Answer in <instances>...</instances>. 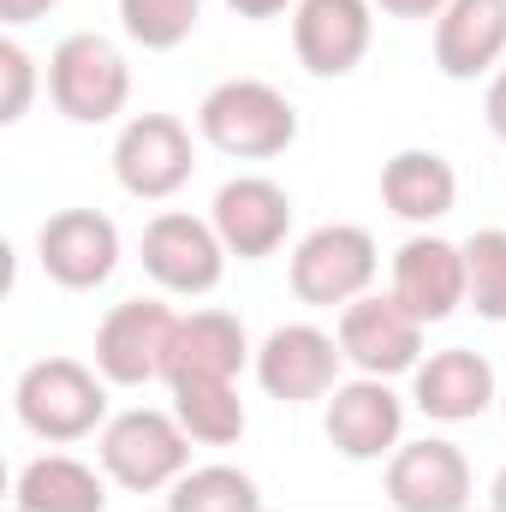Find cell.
<instances>
[{
  "label": "cell",
  "instance_id": "cell-14",
  "mask_svg": "<svg viewBox=\"0 0 506 512\" xmlns=\"http://www.w3.org/2000/svg\"><path fill=\"white\" fill-rule=\"evenodd\" d=\"M239 364H245V328H239L233 316H221V310H197V316H185V322L173 328L161 376H167L173 387H185V382H233Z\"/></svg>",
  "mask_w": 506,
  "mask_h": 512
},
{
  "label": "cell",
  "instance_id": "cell-28",
  "mask_svg": "<svg viewBox=\"0 0 506 512\" xmlns=\"http://www.w3.org/2000/svg\"><path fill=\"white\" fill-rule=\"evenodd\" d=\"M54 0H0V18H12V24H30V18H42Z\"/></svg>",
  "mask_w": 506,
  "mask_h": 512
},
{
  "label": "cell",
  "instance_id": "cell-31",
  "mask_svg": "<svg viewBox=\"0 0 506 512\" xmlns=\"http://www.w3.org/2000/svg\"><path fill=\"white\" fill-rule=\"evenodd\" d=\"M495 507L506 512V471H501V483H495Z\"/></svg>",
  "mask_w": 506,
  "mask_h": 512
},
{
  "label": "cell",
  "instance_id": "cell-16",
  "mask_svg": "<svg viewBox=\"0 0 506 512\" xmlns=\"http://www.w3.org/2000/svg\"><path fill=\"white\" fill-rule=\"evenodd\" d=\"M334 370H340V352H334V340L316 334V328H280V334L262 346V364H256L262 387H268L274 399H286V405L328 393V387H334Z\"/></svg>",
  "mask_w": 506,
  "mask_h": 512
},
{
  "label": "cell",
  "instance_id": "cell-4",
  "mask_svg": "<svg viewBox=\"0 0 506 512\" xmlns=\"http://www.w3.org/2000/svg\"><path fill=\"white\" fill-rule=\"evenodd\" d=\"M376 274V245L364 227H322L292 256V292L304 304H346L370 286Z\"/></svg>",
  "mask_w": 506,
  "mask_h": 512
},
{
  "label": "cell",
  "instance_id": "cell-25",
  "mask_svg": "<svg viewBox=\"0 0 506 512\" xmlns=\"http://www.w3.org/2000/svg\"><path fill=\"white\" fill-rule=\"evenodd\" d=\"M465 280H471L477 316L506 322V233H477L465 245Z\"/></svg>",
  "mask_w": 506,
  "mask_h": 512
},
{
  "label": "cell",
  "instance_id": "cell-30",
  "mask_svg": "<svg viewBox=\"0 0 506 512\" xmlns=\"http://www.w3.org/2000/svg\"><path fill=\"white\" fill-rule=\"evenodd\" d=\"M233 12H245V18H274V12H286V0H227Z\"/></svg>",
  "mask_w": 506,
  "mask_h": 512
},
{
  "label": "cell",
  "instance_id": "cell-26",
  "mask_svg": "<svg viewBox=\"0 0 506 512\" xmlns=\"http://www.w3.org/2000/svg\"><path fill=\"white\" fill-rule=\"evenodd\" d=\"M30 108V54L18 42H0V120H18Z\"/></svg>",
  "mask_w": 506,
  "mask_h": 512
},
{
  "label": "cell",
  "instance_id": "cell-23",
  "mask_svg": "<svg viewBox=\"0 0 506 512\" xmlns=\"http://www.w3.org/2000/svg\"><path fill=\"white\" fill-rule=\"evenodd\" d=\"M167 507L173 512H251L256 489H251V477L215 465V471H191V477L167 495Z\"/></svg>",
  "mask_w": 506,
  "mask_h": 512
},
{
  "label": "cell",
  "instance_id": "cell-27",
  "mask_svg": "<svg viewBox=\"0 0 506 512\" xmlns=\"http://www.w3.org/2000/svg\"><path fill=\"white\" fill-rule=\"evenodd\" d=\"M393 18H435L441 6H453V0H381Z\"/></svg>",
  "mask_w": 506,
  "mask_h": 512
},
{
  "label": "cell",
  "instance_id": "cell-11",
  "mask_svg": "<svg viewBox=\"0 0 506 512\" xmlns=\"http://www.w3.org/2000/svg\"><path fill=\"white\" fill-rule=\"evenodd\" d=\"M102 459H108V471L126 489H161L185 465V429L167 423V417H155V411H131V417H120L108 429Z\"/></svg>",
  "mask_w": 506,
  "mask_h": 512
},
{
  "label": "cell",
  "instance_id": "cell-13",
  "mask_svg": "<svg viewBox=\"0 0 506 512\" xmlns=\"http://www.w3.org/2000/svg\"><path fill=\"white\" fill-rule=\"evenodd\" d=\"M143 268L167 292H209L221 280V239L191 215H161L143 233Z\"/></svg>",
  "mask_w": 506,
  "mask_h": 512
},
{
  "label": "cell",
  "instance_id": "cell-21",
  "mask_svg": "<svg viewBox=\"0 0 506 512\" xmlns=\"http://www.w3.org/2000/svg\"><path fill=\"white\" fill-rule=\"evenodd\" d=\"M102 501H108L102 483L72 459H42L18 483V507L24 512H102Z\"/></svg>",
  "mask_w": 506,
  "mask_h": 512
},
{
  "label": "cell",
  "instance_id": "cell-12",
  "mask_svg": "<svg viewBox=\"0 0 506 512\" xmlns=\"http://www.w3.org/2000/svg\"><path fill=\"white\" fill-rule=\"evenodd\" d=\"M387 501L405 512H459L471 501V471H465L459 447H447V441L405 447L387 471Z\"/></svg>",
  "mask_w": 506,
  "mask_h": 512
},
{
  "label": "cell",
  "instance_id": "cell-19",
  "mask_svg": "<svg viewBox=\"0 0 506 512\" xmlns=\"http://www.w3.org/2000/svg\"><path fill=\"white\" fill-rule=\"evenodd\" d=\"M495 399V370L477 352H441L429 358V370L417 376V405L441 423H465Z\"/></svg>",
  "mask_w": 506,
  "mask_h": 512
},
{
  "label": "cell",
  "instance_id": "cell-18",
  "mask_svg": "<svg viewBox=\"0 0 506 512\" xmlns=\"http://www.w3.org/2000/svg\"><path fill=\"white\" fill-rule=\"evenodd\" d=\"M399 435V399L381 382H352L328 405V441L346 459H381Z\"/></svg>",
  "mask_w": 506,
  "mask_h": 512
},
{
  "label": "cell",
  "instance_id": "cell-15",
  "mask_svg": "<svg viewBox=\"0 0 506 512\" xmlns=\"http://www.w3.org/2000/svg\"><path fill=\"white\" fill-rule=\"evenodd\" d=\"M286 227H292V203H286V191L268 185V179H239V185H227V191L215 197V233H221L227 251L268 256L286 239Z\"/></svg>",
  "mask_w": 506,
  "mask_h": 512
},
{
  "label": "cell",
  "instance_id": "cell-29",
  "mask_svg": "<svg viewBox=\"0 0 506 512\" xmlns=\"http://www.w3.org/2000/svg\"><path fill=\"white\" fill-rule=\"evenodd\" d=\"M489 126L506 137V72L495 78V90H489Z\"/></svg>",
  "mask_w": 506,
  "mask_h": 512
},
{
  "label": "cell",
  "instance_id": "cell-7",
  "mask_svg": "<svg viewBox=\"0 0 506 512\" xmlns=\"http://www.w3.org/2000/svg\"><path fill=\"white\" fill-rule=\"evenodd\" d=\"M114 256H120V233L96 209H66L42 227V268L72 292L102 286L114 274Z\"/></svg>",
  "mask_w": 506,
  "mask_h": 512
},
{
  "label": "cell",
  "instance_id": "cell-22",
  "mask_svg": "<svg viewBox=\"0 0 506 512\" xmlns=\"http://www.w3.org/2000/svg\"><path fill=\"white\" fill-rule=\"evenodd\" d=\"M173 399H179V423H185L191 441L227 447V441L245 435V405H239L233 382H185L173 387Z\"/></svg>",
  "mask_w": 506,
  "mask_h": 512
},
{
  "label": "cell",
  "instance_id": "cell-8",
  "mask_svg": "<svg viewBox=\"0 0 506 512\" xmlns=\"http://www.w3.org/2000/svg\"><path fill=\"white\" fill-rule=\"evenodd\" d=\"M417 346H423V322L399 304V298H370V304H352L346 322H340V352L370 370V376H399L417 364Z\"/></svg>",
  "mask_w": 506,
  "mask_h": 512
},
{
  "label": "cell",
  "instance_id": "cell-1",
  "mask_svg": "<svg viewBox=\"0 0 506 512\" xmlns=\"http://www.w3.org/2000/svg\"><path fill=\"white\" fill-rule=\"evenodd\" d=\"M48 90H54V108L66 120L102 126V120H114L126 108L131 72L114 42H102V36H66L54 48V66H48Z\"/></svg>",
  "mask_w": 506,
  "mask_h": 512
},
{
  "label": "cell",
  "instance_id": "cell-9",
  "mask_svg": "<svg viewBox=\"0 0 506 512\" xmlns=\"http://www.w3.org/2000/svg\"><path fill=\"white\" fill-rule=\"evenodd\" d=\"M292 42L316 78H346L370 48V6L364 0H304Z\"/></svg>",
  "mask_w": 506,
  "mask_h": 512
},
{
  "label": "cell",
  "instance_id": "cell-5",
  "mask_svg": "<svg viewBox=\"0 0 506 512\" xmlns=\"http://www.w3.org/2000/svg\"><path fill=\"white\" fill-rule=\"evenodd\" d=\"M114 173L131 197H173L191 179V137L167 114H143L114 143Z\"/></svg>",
  "mask_w": 506,
  "mask_h": 512
},
{
  "label": "cell",
  "instance_id": "cell-3",
  "mask_svg": "<svg viewBox=\"0 0 506 512\" xmlns=\"http://www.w3.org/2000/svg\"><path fill=\"white\" fill-rule=\"evenodd\" d=\"M203 137L227 155H280L298 137V114L268 84H221L203 102Z\"/></svg>",
  "mask_w": 506,
  "mask_h": 512
},
{
  "label": "cell",
  "instance_id": "cell-10",
  "mask_svg": "<svg viewBox=\"0 0 506 512\" xmlns=\"http://www.w3.org/2000/svg\"><path fill=\"white\" fill-rule=\"evenodd\" d=\"M471 292L465 280V251L441 245V239H411L393 256V298L417 316V322H441L459 310V298Z\"/></svg>",
  "mask_w": 506,
  "mask_h": 512
},
{
  "label": "cell",
  "instance_id": "cell-20",
  "mask_svg": "<svg viewBox=\"0 0 506 512\" xmlns=\"http://www.w3.org/2000/svg\"><path fill=\"white\" fill-rule=\"evenodd\" d=\"M453 167L441 161V155H423V149H411V155H393L387 161V173H381V197H387V209L393 215H405V221H435V215H447L453 209Z\"/></svg>",
  "mask_w": 506,
  "mask_h": 512
},
{
  "label": "cell",
  "instance_id": "cell-17",
  "mask_svg": "<svg viewBox=\"0 0 506 512\" xmlns=\"http://www.w3.org/2000/svg\"><path fill=\"white\" fill-rule=\"evenodd\" d=\"M506 48V0H453L435 30V60L447 78H477Z\"/></svg>",
  "mask_w": 506,
  "mask_h": 512
},
{
  "label": "cell",
  "instance_id": "cell-6",
  "mask_svg": "<svg viewBox=\"0 0 506 512\" xmlns=\"http://www.w3.org/2000/svg\"><path fill=\"white\" fill-rule=\"evenodd\" d=\"M173 328H179V316L161 310V304H120V310L102 322V334H96V364H102V376L120 382V387H137V382H149V376H161Z\"/></svg>",
  "mask_w": 506,
  "mask_h": 512
},
{
  "label": "cell",
  "instance_id": "cell-24",
  "mask_svg": "<svg viewBox=\"0 0 506 512\" xmlns=\"http://www.w3.org/2000/svg\"><path fill=\"white\" fill-rule=\"evenodd\" d=\"M203 0H120V18L143 48H179L197 24Z\"/></svg>",
  "mask_w": 506,
  "mask_h": 512
},
{
  "label": "cell",
  "instance_id": "cell-2",
  "mask_svg": "<svg viewBox=\"0 0 506 512\" xmlns=\"http://www.w3.org/2000/svg\"><path fill=\"white\" fill-rule=\"evenodd\" d=\"M102 387L84 364L72 358H42L24 370L18 382V417L42 435V441H78L102 423Z\"/></svg>",
  "mask_w": 506,
  "mask_h": 512
}]
</instances>
